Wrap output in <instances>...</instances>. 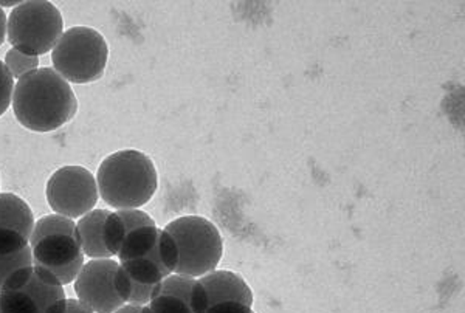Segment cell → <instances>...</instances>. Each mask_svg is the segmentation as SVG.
Instances as JSON below:
<instances>
[{
  "instance_id": "obj_13",
  "label": "cell",
  "mask_w": 465,
  "mask_h": 313,
  "mask_svg": "<svg viewBox=\"0 0 465 313\" xmlns=\"http://www.w3.org/2000/svg\"><path fill=\"white\" fill-rule=\"evenodd\" d=\"M109 212L107 210H92L76 222L78 242L84 256L90 259H112L104 245V222Z\"/></svg>"
},
{
  "instance_id": "obj_21",
  "label": "cell",
  "mask_w": 465,
  "mask_h": 313,
  "mask_svg": "<svg viewBox=\"0 0 465 313\" xmlns=\"http://www.w3.org/2000/svg\"><path fill=\"white\" fill-rule=\"evenodd\" d=\"M205 313H254L247 304L238 301H227V303L214 304Z\"/></svg>"
},
{
  "instance_id": "obj_7",
  "label": "cell",
  "mask_w": 465,
  "mask_h": 313,
  "mask_svg": "<svg viewBox=\"0 0 465 313\" xmlns=\"http://www.w3.org/2000/svg\"><path fill=\"white\" fill-rule=\"evenodd\" d=\"M45 197L54 214L74 220L83 218L98 202L96 177L83 166H63L50 175Z\"/></svg>"
},
{
  "instance_id": "obj_5",
  "label": "cell",
  "mask_w": 465,
  "mask_h": 313,
  "mask_svg": "<svg viewBox=\"0 0 465 313\" xmlns=\"http://www.w3.org/2000/svg\"><path fill=\"white\" fill-rule=\"evenodd\" d=\"M109 47L95 28L72 27L64 32L52 50L54 69L74 84H90L106 72Z\"/></svg>"
},
{
  "instance_id": "obj_4",
  "label": "cell",
  "mask_w": 465,
  "mask_h": 313,
  "mask_svg": "<svg viewBox=\"0 0 465 313\" xmlns=\"http://www.w3.org/2000/svg\"><path fill=\"white\" fill-rule=\"evenodd\" d=\"M164 230L174 240L179 264L175 275L202 278L216 270L223 259V242L216 225L202 216H182Z\"/></svg>"
},
{
  "instance_id": "obj_20",
  "label": "cell",
  "mask_w": 465,
  "mask_h": 313,
  "mask_svg": "<svg viewBox=\"0 0 465 313\" xmlns=\"http://www.w3.org/2000/svg\"><path fill=\"white\" fill-rule=\"evenodd\" d=\"M47 313H94L89 308H85L84 304L80 303L78 299H61L54 304V308H50Z\"/></svg>"
},
{
  "instance_id": "obj_6",
  "label": "cell",
  "mask_w": 465,
  "mask_h": 313,
  "mask_svg": "<svg viewBox=\"0 0 465 313\" xmlns=\"http://www.w3.org/2000/svg\"><path fill=\"white\" fill-rule=\"evenodd\" d=\"M64 32L61 11L45 0L21 2L11 11L6 25L11 48L36 58L54 50Z\"/></svg>"
},
{
  "instance_id": "obj_1",
  "label": "cell",
  "mask_w": 465,
  "mask_h": 313,
  "mask_svg": "<svg viewBox=\"0 0 465 313\" xmlns=\"http://www.w3.org/2000/svg\"><path fill=\"white\" fill-rule=\"evenodd\" d=\"M13 112L32 132H54L74 120L78 98L72 85L54 69L44 67L22 76L15 84Z\"/></svg>"
},
{
  "instance_id": "obj_2",
  "label": "cell",
  "mask_w": 465,
  "mask_h": 313,
  "mask_svg": "<svg viewBox=\"0 0 465 313\" xmlns=\"http://www.w3.org/2000/svg\"><path fill=\"white\" fill-rule=\"evenodd\" d=\"M98 194L115 210H138L153 199L159 175L153 160L137 149L107 155L96 172Z\"/></svg>"
},
{
  "instance_id": "obj_18",
  "label": "cell",
  "mask_w": 465,
  "mask_h": 313,
  "mask_svg": "<svg viewBox=\"0 0 465 313\" xmlns=\"http://www.w3.org/2000/svg\"><path fill=\"white\" fill-rule=\"evenodd\" d=\"M4 64L13 76V80H21L22 76L39 69V58L17 52L16 48H10L6 52Z\"/></svg>"
},
{
  "instance_id": "obj_16",
  "label": "cell",
  "mask_w": 465,
  "mask_h": 313,
  "mask_svg": "<svg viewBox=\"0 0 465 313\" xmlns=\"http://www.w3.org/2000/svg\"><path fill=\"white\" fill-rule=\"evenodd\" d=\"M0 313H41L36 303L30 299L27 295L2 289L0 290Z\"/></svg>"
},
{
  "instance_id": "obj_12",
  "label": "cell",
  "mask_w": 465,
  "mask_h": 313,
  "mask_svg": "<svg viewBox=\"0 0 465 313\" xmlns=\"http://www.w3.org/2000/svg\"><path fill=\"white\" fill-rule=\"evenodd\" d=\"M142 227H155L153 219L142 210H116L104 222V245L112 258L118 256L127 234Z\"/></svg>"
},
{
  "instance_id": "obj_9",
  "label": "cell",
  "mask_w": 465,
  "mask_h": 313,
  "mask_svg": "<svg viewBox=\"0 0 465 313\" xmlns=\"http://www.w3.org/2000/svg\"><path fill=\"white\" fill-rule=\"evenodd\" d=\"M118 260H144L173 275L179 264V253L171 234L164 229H157L155 225L142 227L127 234L118 253Z\"/></svg>"
},
{
  "instance_id": "obj_17",
  "label": "cell",
  "mask_w": 465,
  "mask_h": 313,
  "mask_svg": "<svg viewBox=\"0 0 465 313\" xmlns=\"http://www.w3.org/2000/svg\"><path fill=\"white\" fill-rule=\"evenodd\" d=\"M33 255L32 247L28 245L27 249H21V251H15V253H4L0 251V290L5 284L6 279L24 267L32 266Z\"/></svg>"
},
{
  "instance_id": "obj_22",
  "label": "cell",
  "mask_w": 465,
  "mask_h": 313,
  "mask_svg": "<svg viewBox=\"0 0 465 313\" xmlns=\"http://www.w3.org/2000/svg\"><path fill=\"white\" fill-rule=\"evenodd\" d=\"M6 25H8V17H6L5 11L0 8V45L5 43Z\"/></svg>"
},
{
  "instance_id": "obj_23",
  "label": "cell",
  "mask_w": 465,
  "mask_h": 313,
  "mask_svg": "<svg viewBox=\"0 0 465 313\" xmlns=\"http://www.w3.org/2000/svg\"><path fill=\"white\" fill-rule=\"evenodd\" d=\"M142 310H143L142 306H131V304H124L123 308H118V310L114 313H142Z\"/></svg>"
},
{
  "instance_id": "obj_10",
  "label": "cell",
  "mask_w": 465,
  "mask_h": 313,
  "mask_svg": "<svg viewBox=\"0 0 465 313\" xmlns=\"http://www.w3.org/2000/svg\"><path fill=\"white\" fill-rule=\"evenodd\" d=\"M2 289H11L27 295L36 303L41 313H47L48 308H54L61 299H65V290L58 278L35 264L15 271Z\"/></svg>"
},
{
  "instance_id": "obj_14",
  "label": "cell",
  "mask_w": 465,
  "mask_h": 313,
  "mask_svg": "<svg viewBox=\"0 0 465 313\" xmlns=\"http://www.w3.org/2000/svg\"><path fill=\"white\" fill-rule=\"evenodd\" d=\"M35 223L32 208L22 197L0 192V230L16 231L30 240Z\"/></svg>"
},
{
  "instance_id": "obj_19",
  "label": "cell",
  "mask_w": 465,
  "mask_h": 313,
  "mask_svg": "<svg viewBox=\"0 0 465 313\" xmlns=\"http://www.w3.org/2000/svg\"><path fill=\"white\" fill-rule=\"evenodd\" d=\"M13 92H15V80L5 64L0 61V117H4L8 111L13 102Z\"/></svg>"
},
{
  "instance_id": "obj_11",
  "label": "cell",
  "mask_w": 465,
  "mask_h": 313,
  "mask_svg": "<svg viewBox=\"0 0 465 313\" xmlns=\"http://www.w3.org/2000/svg\"><path fill=\"white\" fill-rule=\"evenodd\" d=\"M205 293L206 310L214 304L238 301L253 306V292L243 278L234 271L214 270L197 278Z\"/></svg>"
},
{
  "instance_id": "obj_8",
  "label": "cell",
  "mask_w": 465,
  "mask_h": 313,
  "mask_svg": "<svg viewBox=\"0 0 465 313\" xmlns=\"http://www.w3.org/2000/svg\"><path fill=\"white\" fill-rule=\"evenodd\" d=\"M120 264L114 259H90L74 279L78 301L94 313H114L124 303L115 290Z\"/></svg>"
},
{
  "instance_id": "obj_15",
  "label": "cell",
  "mask_w": 465,
  "mask_h": 313,
  "mask_svg": "<svg viewBox=\"0 0 465 313\" xmlns=\"http://www.w3.org/2000/svg\"><path fill=\"white\" fill-rule=\"evenodd\" d=\"M159 284H144L124 270L122 266L118 267L115 275V290L118 297L122 298L124 304L131 306H148L155 295Z\"/></svg>"
},
{
  "instance_id": "obj_3",
  "label": "cell",
  "mask_w": 465,
  "mask_h": 313,
  "mask_svg": "<svg viewBox=\"0 0 465 313\" xmlns=\"http://www.w3.org/2000/svg\"><path fill=\"white\" fill-rule=\"evenodd\" d=\"M33 264L54 273L63 286L72 284L84 266L76 222L59 214L37 219L30 236Z\"/></svg>"
}]
</instances>
